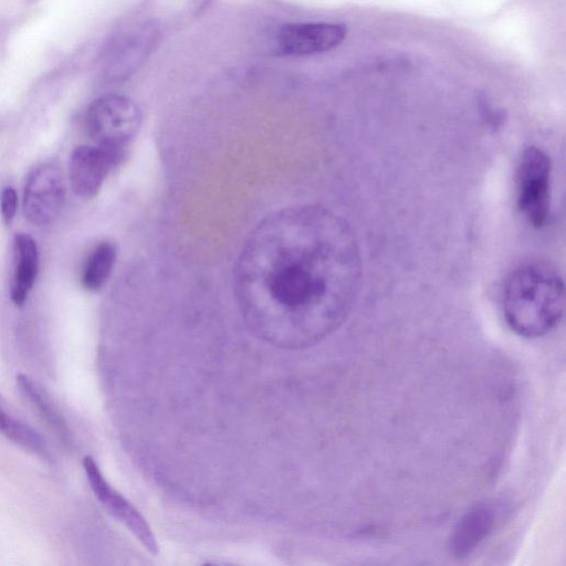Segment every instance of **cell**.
Listing matches in <instances>:
<instances>
[{
	"label": "cell",
	"instance_id": "1",
	"mask_svg": "<svg viewBox=\"0 0 566 566\" xmlns=\"http://www.w3.org/2000/svg\"><path fill=\"white\" fill-rule=\"evenodd\" d=\"M361 276L349 224L321 206L265 217L234 268V292L249 326L287 346L319 342L348 316Z\"/></svg>",
	"mask_w": 566,
	"mask_h": 566
},
{
	"label": "cell",
	"instance_id": "2",
	"mask_svg": "<svg viewBox=\"0 0 566 566\" xmlns=\"http://www.w3.org/2000/svg\"><path fill=\"white\" fill-rule=\"evenodd\" d=\"M501 306L507 326L518 336L546 335L563 317L565 287L558 272L545 263L517 266L507 276Z\"/></svg>",
	"mask_w": 566,
	"mask_h": 566
},
{
	"label": "cell",
	"instance_id": "3",
	"mask_svg": "<svg viewBox=\"0 0 566 566\" xmlns=\"http://www.w3.org/2000/svg\"><path fill=\"white\" fill-rule=\"evenodd\" d=\"M142 124L138 105L127 96L107 94L87 108L85 128L98 146L125 151Z\"/></svg>",
	"mask_w": 566,
	"mask_h": 566
},
{
	"label": "cell",
	"instance_id": "4",
	"mask_svg": "<svg viewBox=\"0 0 566 566\" xmlns=\"http://www.w3.org/2000/svg\"><path fill=\"white\" fill-rule=\"evenodd\" d=\"M552 164L538 147H527L516 169V201L523 217L534 228L546 224L551 209Z\"/></svg>",
	"mask_w": 566,
	"mask_h": 566
},
{
	"label": "cell",
	"instance_id": "5",
	"mask_svg": "<svg viewBox=\"0 0 566 566\" xmlns=\"http://www.w3.org/2000/svg\"><path fill=\"white\" fill-rule=\"evenodd\" d=\"M64 198L61 169L52 163L42 164L28 177L23 193L24 216L34 226H46L59 216Z\"/></svg>",
	"mask_w": 566,
	"mask_h": 566
},
{
	"label": "cell",
	"instance_id": "6",
	"mask_svg": "<svg viewBox=\"0 0 566 566\" xmlns=\"http://www.w3.org/2000/svg\"><path fill=\"white\" fill-rule=\"evenodd\" d=\"M83 467L96 499L134 534L151 555L156 556L159 553V546L150 526L139 511L109 485L92 457L86 455L83 459Z\"/></svg>",
	"mask_w": 566,
	"mask_h": 566
},
{
	"label": "cell",
	"instance_id": "7",
	"mask_svg": "<svg viewBox=\"0 0 566 566\" xmlns=\"http://www.w3.org/2000/svg\"><path fill=\"white\" fill-rule=\"evenodd\" d=\"M124 155L123 150L98 145H82L73 149L69 161V179L73 192L85 199L94 197Z\"/></svg>",
	"mask_w": 566,
	"mask_h": 566
},
{
	"label": "cell",
	"instance_id": "8",
	"mask_svg": "<svg viewBox=\"0 0 566 566\" xmlns=\"http://www.w3.org/2000/svg\"><path fill=\"white\" fill-rule=\"evenodd\" d=\"M345 36L346 28L339 23H287L279 30L276 43L285 54L311 55L335 49Z\"/></svg>",
	"mask_w": 566,
	"mask_h": 566
},
{
	"label": "cell",
	"instance_id": "9",
	"mask_svg": "<svg viewBox=\"0 0 566 566\" xmlns=\"http://www.w3.org/2000/svg\"><path fill=\"white\" fill-rule=\"evenodd\" d=\"M158 36L154 23H145L124 34L109 45L104 55L103 71L112 78H125L138 69L153 50Z\"/></svg>",
	"mask_w": 566,
	"mask_h": 566
},
{
	"label": "cell",
	"instance_id": "10",
	"mask_svg": "<svg viewBox=\"0 0 566 566\" xmlns=\"http://www.w3.org/2000/svg\"><path fill=\"white\" fill-rule=\"evenodd\" d=\"M495 524V511L490 504L470 509L458 522L450 539V551L465 558L489 536Z\"/></svg>",
	"mask_w": 566,
	"mask_h": 566
},
{
	"label": "cell",
	"instance_id": "11",
	"mask_svg": "<svg viewBox=\"0 0 566 566\" xmlns=\"http://www.w3.org/2000/svg\"><path fill=\"white\" fill-rule=\"evenodd\" d=\"M15 268L11 284V300L21 306L32 290L39 271V251L35 241L27 233L14 235Z\"/></svg>",
	"mask_w": 566,
	"mask_h": 566
},
{
	"label": "cell",
	"instance_id": "12",
	"mask_svg": "<svg viewBox=\"0 0 566 566\" xmlns=\"http://www.w3.org/2000/svg\"><path fill=\"white\" fill-rule=\"evenodd\" d=\"M17 385L55 434L69 442L67 423L43 388L24 374L17 376Z\"/></svg>",
	"mask_w": 566,
	"mask_h": 566
},
{
	"label": "cell",
	"instance_id": "13",
	"mask_svg": "<svg viewBox=\"0 0 566 566\" xmlns=\"http://www.w3.org/2000/svg\"><path fill=\"white\" fill-rule=\"evenodd\" d=\"M0 433L28 452L50 461L44 439L29 424L13 417L0 397Z\"/></svg>",
	"mask_w": 566,
	"mask_h": 566
},
{
	"label": "cell",
	"instance_id": "14",
	"mask_svg": "<svg viewBox=\"0 0 566 566\" xmlns=\"http://www.w3.org/2000/svg\"><path fill=\"white\" fill-rule=\"evenodd\" d=\"M117 256L116 247L108 241L99 242L90 253L82 275V284L88 291L99 290L108 280Z\"/></svg>",
	"mask_w": 566,
	"mask_h": 566
},
{
	"label": "cell",
	"instance_id": "15",
	"mask_svg": "<svg viewBox=\"0 0 566 566\" xmlns=\"http://www.w3.org/2000/svg\"><path fill=\"white\" fill-rule=\"evenodd\" d=\"M18 206V196L15 190L8 186L4 187L0 196V210L6 224H10L15 216Z\"/></svg>",
	"mask_w": 566,
	"mask_h": 566
}]
</instances>
